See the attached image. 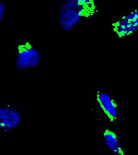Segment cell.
I'll return each instance as SVG.
<instances>
[{
	"instance_id": "cell-3",
	"label": "cell",
	"mask_w": 138,
	"mask_h": 155,
	"mask_svg": "<svg viewBox=\"0 0 138 155\" xmlns=\"http://www.w3.org/2000/svg\"><path fill=\"white\" fill-rule=\"evenodd\" d=\"M113 33L119 38H124L138 31V8L131 10L111 24Z\"/></svg>"
},
{
	"instance_id": "cell-2",
	"label": "cell",
	"mask_w": 138,
	"mask_h": 155,
	"mask_svg": "<svg viewBox=\"0 0 138 155\" xmlns=\"http://www.w3.org/2000/svg\"><path fill=\"white\" fill-rule=\"evenodd\" d=\"M40 55L34 45L29 41L19 43L17 46L15 68L19 71L36 66Z\"/></svg>"
},
{
	"instance_id": "cell-1",
	"label": "cell",
	"mask_w": 138,
	"mask_h": 155,
	"mask_svg": "<svg viewBox=\"0 0 138 155\" xmlns=\"http://www.w3.org/2000/svg\"><path fill=\"white\" fill-rule=\"evenodd\" d=\"M96 0H66L59 9L58 18L61 29L68 31L79 22L98 14Z\"/></svg>"
},
{
	"instance_id": "cell-4",
	"label": "cell",
	"mask_w": 138,
	"mask_h": 155,
	"mask_svg": "<svg viewBox=\"0 0 138 155\" xmlns=\"http://www.w3.org/2000/svg\"><path fill=\"white\" fill-rule=\"evenodd\" d=\"M96 99L99 106L111 123H115L118 116V106L110 95L103 90H97Z\"/></svg>"
},
{
	"instance_id": "cell-5",
	"label": "cell",
	"mask_w": 138,
	"mask_h": 155,
	"mask_svg": "<svg viewBox=\"0 0 138 155\" xmlns=\"http://www.w3.org/2000/svg\"><path fill=\"white\" fill-rule=\"evenodd\" d=\"M21 121L19 112L8 106L0 108V128L5 132L11 131L16 128Z\"/></svg>"
},
{
	"instance_id": "cell-6",
	"label": "cell",
	"mask_w": 138,
	"mask_h": 155,
	"mask_svg": "<svg viewBox=\"0 0 138 155\" xmlns=\"http://www.w3.org/2000/svg\"><path fill=\"white\" fill-rule=\"evenodd\" d=\"M103 138L106 146L113 154L116 155H125L120 142L116 134L109 128H105L103 132Z\"/></svg>"
},
{
	"instance_id": "cell-7",
	"label": "cell",
	"mask_w": 138,
	"mask_h": 155,
	"mask_svg": "<svg viewBox=\"0 0 138 155\" xmlns=\"http://www.w3.org/2000/svg\"><path fill=\"white\" fill-rule=\"evenodd\" d=\"M5 15V3L3 2L0 3V22H2Z\"/></svg>"
}]
</instances>
